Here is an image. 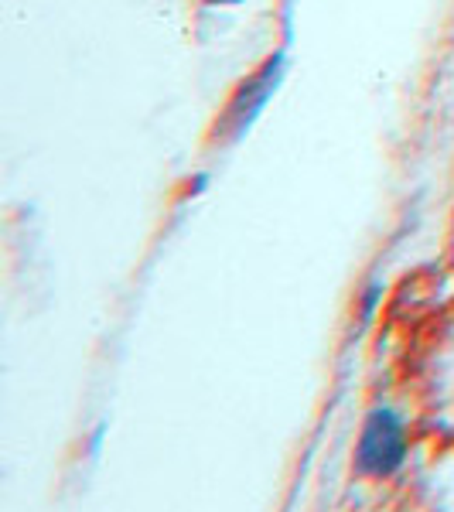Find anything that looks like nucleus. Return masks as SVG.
Returning a JSON list of instances; mask_svg holds the SVG:
<instances>
[{
	"instance_id": "nucleus-4",
	"label": "nucleus",
	"mask_w": 454,
	"mask_h": 512,
	"mask_svg": "<svg viewBox=\"0 0 454 512\" xmlns=\"http://www.w3.org/2000/svg\"><path fill=\"white\" fill-rule=\"evenodd\" d=\"M202 4L205 7H216V11H219V7H239L243 0H202Z\"/></svg>"
},
{
	"instance_id": "nucleus-2",
	"label": "nucleus",
	"mask_w": 454,
	"mask_h": 512,
	"mask_svg": "<svg viewBox=\"0 0 454 512\" xmlns=\"http://www.w3.org/2000/svg\"><path fill=\"white\" fill-rule=\"evenodd\" d=\"M410 458V434L407 420L393 403H373L369 414L362 417L356 454H352V468L359 478L369 482H386V478L400 475Z\"/></svg>"
},
{
	"instance_id": "nucleus-1",
	"label": "nucleus",
	"mask_w": 454,
	"mask_h": 512,
	"mask_svg": "<svg viewBox=\"0 0 454 512\" xmlns=\"http://www.w3.org/2000/svg\"><path fill=\"white\" fill-rule=\"evenodd\" d=\"M287 72H291V52H287V45H280L250 72V76L239 82L233 93H229L226 110L219 113L216 127H212V140L239 144V140L257 127V120L267 113V106L274 103V96L280 93V86H284Z\"/></svg>"
},
{
	"instance_id": "nucleus-3",
	"label": "nucleus",
	"mask_w": 454,
	"mask_h": 512,
	"mask_svg": "<svg viewBox=\"0 0 454 512\" xmlns=\"http://www.w3.org/2000/svg\"><path fill=\"white\" fill-rule=\"evenodd\" d=\"M383 294H386L383 277H373V280H369V284L359 291V321H362V325H373L379 304H383Z\"/></svg>"
}]
</instances>
